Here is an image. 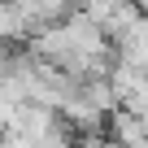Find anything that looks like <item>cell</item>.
I'll return each instance as SVG.
<instances>
[{
	"label": "cell",
	"instance_id": "277c9868",
	"mask_svg": "<svg viewBox=\"0 0 148 148\" xmlns=\"http://www.w3.org/2000/svg\"><path fill=\"white\" fill-rule=\"evenodd\" d=\"M126 5H131V0H87V5H83V13H87V18L105 31V26H109V22H113Z\"/></svg>",
	"mask_w": 148,
	"mask_h": 148
},
{
	"label": "cell",
	"instance_id": "3957f363",
	"mask_svg": "<svg viewBox=\"0 0 148 148\" xmlns=\"http://www.w3.org/2000/svg\"><path fill=\"white\" fill-rule=\"evenodd\" d=\"M26 35H31V22L22 18V9L13 0H5V5H0V44H18Z\"/></svg>",
	"mask_w": 148,
	"mask_h": 148
},
{
	"label": "cell",
	"instance_id": "5b68a950",
	"mask_svg": "<svg viewBox=\"0 0 148 148\" xmlns=\"http://www.w3.org/2000/svg\"><path fill=\"white\" fill-rule=\"evenodd\" d=\"M83 148H122V144H113V139H87Z\"/></svg>",
	"mask_w": 148,
	"mask_h": 148
},
{
	"label": "cell",
	"instance_id": "7a4b0ae2",
	"mask_svg": "<svg viewBox=\"0 0 148 148\" xmlns=\"http://www.w3.org/2000/svg\"><path fill=\"white\" fill-rule=\"evenodd\" d=\"M109 122H113V144H122V148L148 144V122H144V118H135V113H126V109H113Z\"/></svg>",
	"mask_w": 148,
	"mask_h": 148
},
{
	"label": "cell",
	"instance_id": "52a82bcc",
	"mask_svg": "<svg viewBox=\"0 0 148 148\" xmlns=\"http://www.w3.org/2000/svg\"><path fill=\"white\" fill-rule=\"evenodd\" d=\"M70 5H74V0H70ZM79 5H87V0H79Z\"/></svg>",
	"mask_w": 148,
	"mask_h": 148
},
{
	"label": "cell",
	"instance_id": "8992f818",
	"mask_svg": "<svg viewBox=\"0 0 148 148\" xmlns=\"http://www.w3.org/2000/svg\"><path fill=\"white\" fill-rule=\"evenodd\" d=\"M135 5H139V18H148V0H135Z\"/></svg>",
	"mask_w": 148,
	"mask_h": 148
},
{
	"label": "cell",
	"instance_id": "6da1fadb",
	"mask_svg": "<svg viewBox=\"0 0 148 148\" xmlns=\"http://www.w3.org/2000/svg\"><path fill=\"white\" fill-rule=\"evenodd\" d=\"M52 126H57V113H52V109L22 105V109H18V118H13V126H5V131H18V135H22V139L35 148V144H39V139H44Z\"/></svg>",
	"mask_w": 148,
	"mask_h": 148
},
{
	"label": "cell",
	"instance_id": "ba28073f",
	"mask_svg": "<svg viewBox=\"0 0 148 148\" xmlns=\"http://www.w3.org/2000/svg\"><path fill=\"white\" fill-rule=\"evenodd\" d=\"M0 5H5V0H0Z\"/></svg>",
	"mask_w": 148,
	"mask_h": 148
}]
</instances>
